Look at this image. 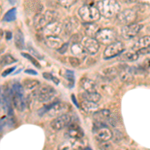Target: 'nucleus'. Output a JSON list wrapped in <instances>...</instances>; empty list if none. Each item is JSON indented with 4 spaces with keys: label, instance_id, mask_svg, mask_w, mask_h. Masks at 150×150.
Listing matches in <instances>:
<instances>
[{
    "label": "nucleus",
    "instance_id": "1",
    "mask_svg": "<svg viewBox=\"0 0 150 150\" xmlns=\"http://www.w3.org/2000/svg\"><path fill=\"white\" fill-rule=\"evenodd\" d=\"M96 7L100 15L105 18L115 17L120 12V4L116 0H99Z\"/></svg>",
    "mask_w": 150,
    "mask_h": 150
},
{
    "label": "nucleus",
    "instance_id": "2",
    "mask_svg": "<svg viewBox=\"0 0 150 150\" xmlns=\"http://www.w3.org/2000/svg\"><path fill=\"white\" fill-rule=\"evenodd\" d=\"M78 15L82 21L85 23L96 22L100 18V13L96 6L93 5H83L78 9Z\"/></svg>",
    "mask_w": 150,
    "mask_h": 150
},
{
    "label": "nucleus",
    "instance_id": "3",
    "mask_svg": "<svg viewBox=\"0 0 150 150\" xmlns=\"http://www.w3.org/2000/svg\"><path fill=\"white\" fill-rule=\"evenodd\" d=\"M57 13L52 10H47L44 13H36L33 19V26L36 30H42L48 23L56 20Z\"/></svg>",
    "mask_w": 150,
    "mask_h": 150
},
{
    "label": "nucleus",
    "instance_id": "4",
    "mask_svg": "<svg viewBox=\"0 0 150 150\" xmlns=\"http://www.w3.org/2000/svg\"><path fill=\"white\" fill-rule=\"evenodd\" d=\"M56 90L52 86L46 85V84L39 85L38 89L34 92L38 101L42 103H49L50 101L54 99V97L56 96Z\"/></svg>",
    "mask_w": 150,
    "mask_h": 150
},
{
    "label": "nucleus",
    "instance_id": "5",
    "mask_svg": "<svg viewBox=\"0 0 150 150\" xmlns=\"http://www.w3.org/2000/svg\"><path fill=\"white\" fill-rule=\"evenodd\" d=\"M93 132L95 138L100 142H108L112 139L113 136V133L110 130V128L106 126L104 122L100 121H96L93 128Z\"/></svg>",
    "mask_w": 150,
    "mask_h": 150
},
{
    "label": "nucleus",
    "instance_id": "6",
    "mask_svg": "<svg viewBox=\"0 0 150 150\" xmlns=\"http://www.w3.org/2000/svg\"><path fill=\"white\" fill-rule=\"evenodd\" d=\"M65 109H66V104L61 101H54V102L49 103L47 106L43 107L42 110L38 112V114L42 115L44 112H46L51 117H56L60 114H63Z\"/></svg>",
    "mask_w": 150,
    "mask_h": 150
},
{
    "label": "nucleus",
    "instance_id": "7",
    "mask_svg": "<svg viewBox=\"0 0 150 150\" xmlns=\"http://www.w3.org/2000/svg\"><path fill=\"white\" fill-rule=\"evenodd\" d=\"M95 38L101 44L108 45L110 43L116 41V33L113 29L102 28V29H99L97 34L95 35Z\"/></svg>",
    "mask_w": 150,
    "mask_h": 150
},
{
    "label": "nucleus",
    "instance_id": "8",
    "mask_svg": "<svg viewBox=\"0 0 150 150\" xmlns=\"http://www.w3.org/2000/svg\"><path fill=\"white\" fill-rule=\"evenodd\" d=\"M123 51H124V45H123V43L121 41H114V42L108 44V46L104 50L103 58L106 60L111 59V58L121 54Z\"/></svg>",
    "mask_w": 150,
    "mask_h": 150
},
{
    "label": "nucleus",
    "instance_id": "9",
    "mask_svg": "<svg viewBox=\"0 0 150 150\" xmlns=\"http://www.w3.org/2000/svg\"><path fill=\"white\" fill-rule=\"evenodd\" d=\"M71 121H72L71 116L69 114L63 113V114L56 116L51 121V124L50 125H51V127L55 131H59V130H62V129H64L65 127L68 126L70 123H71Z\"/></svg>",
    "mask_w": 150,
    "mask_h": 150
},
{
    "label": "nucleus",
    "instance_id": "10",
    "mask_svg": "<svg viewBox=\"0 0 150 150\" xmlns=\"http://www.w3.org/2000/svg\"><path fill=\"white\" fill-rule=\"evenodd\" d=\"M117 21L121 24L127 25V24L133 23L137 18V12L134 9H125L123 11H120L117 14Z\"/></svg>",
    "mask_w": 150,
    "mask_h": 150
},
{
    "label": "nucleus",
    "instance_id": "11",
    "mask_svg": "<svg viewBox=\"0 0 150 150\" xmlns=\"http://www.w3.org/2000/svg\"><path fill=\"white\" fill-rule=\"evenodd\" d=\"M142 28V25L139 23H130L127 24V25L123 26L121 29V35L123 38L125 39H130V38L135 37L138 33L140 32Z\"/></svg>",
    "mask_w": 150,
    "mask_h": 150
},
{
    "label": "nucleus",
    "instance_id": "12",
    "mask_svg": "<svg viewBox=\"0 0 150 150\" xmlns=\"http://www.w3.org/2000/svg\"><path fill=\"white\" fill-rule=\"evenodd\" d=\"M82 45L85 48L87 54L94 55L98 52L99 48H100V43L96 40L94 37H85L82 39Z\"/></svg>",
    "mask_w": 150,
    "mask_h": 150
},
{
    "label": "nucleus",
    "instance_id": "13",
    "mask_svg": "<svg viewBox=\"0 0 150 150\" xmlns=\"http://www.w3.org/2000/svg\"><path fill=\"white\" fill-rule=\"evenodd\" d=\"M42 32L45 36L59 35L62 32V23L57 20L52 21L42 29Z\"/></svg>",
    "mask_w": 150,
    "mask_h": 150
},
{
    "label": "nucleus",
    "instance_id": "14",
    "mask_svg": "<svg viewBox=\"0 0 150 150\" xmlns=\"http://www.w3.org/2000/svg\"><path fill=\"white\" fill-rule=\"evenodd\" d=\"M78 21L75 17H69L65 19V21L62 23V31H64L66 34H73L78 28Z\"/></svg>",
    "mask_w": 150,
    "mask_h": 150
},
{
    "label": "nucleus",
    "instance_id": "15",
    "mask_svg": "<svg viewBox=\"0 0 150 150\" xmlns=\"http://www.w3.org/2000/svg\"><path fill=\"white\" fill-rule=\"evenodd\" d=\"M11 102L13 104L14 107L18 111H23L26 108V101H25V99H24L23 94H19V93H16V92H14V91H12Z\"/></svg>",
    "mask_w": 150,
    "mask_h": 150
},
{
    "label": "nucleus",
    "instance_id": "16",
    "mask_svg": "<svg viewBox=\"0 0 150 150\" xmlns=\"http://www.w3.org/2000/svg\"><path fill=\"white\" fill-rule=\"evenodd\" d=\"M70 51L73 54V56L79 58V59H83L86 57L87 52L83 45L80 44V42H72L71 46H70Z\"/></svg>",
    "mask_w": 150,
    "mask_h": 150
},
{
    "label": "nucleus",
    "instance_id": "17",
    "mask_svg": "<svg viewBox=\"0 0 150 150\" xmlns=\"http://www.w3.org/2000/svg\"><path fill=\"white\" fill-rule=\"evenodd\" d=\"M67 134L69 137L74 139H80L83 137V131L80 127L75 123H70L67 126Z\"/></svg>",
    "mask_w": 150,
    "mask_h": 150
},
{
    "label": "nucleus",
    "instance_id": "18",
    "mask_svg": "<svg viewBox=\"0 0 150 150\" xmlns=\"http://www.w3.org/2000/svg\"><path fill=\"white\" fill-rule=\"evenodd\" d=\"M45 44L48 47L52 48V49H58V48L61 47V45L63 44V41L60 37H58V35L54 36H45V40H44Z\"/></svg>",
    "mask_w": 150,
    "mask_h": 150
},
{
    "label": "nucleus",
    "instance_id": "19",
    "mask_svg": "<svg viewBox=\"0 0 150 150\" xmlns=\"http://www.w3.org/2000/svg\"><path fill=\"white\" fill-rule=\"evenodd\" d=\"M80 86L86 92H92V91H96V89H97L95 81H93L90 78H87V77H82L80 80Z\"/></svg>",
    "mask_w": 150,
    "mask_h": 150
},
{
    "label": "nucleus",
    "instance_id": "20",
    "mask_svg": "<svg viewBox=\"0 0 150 150\" xmlns=\"http://www.w3.org/2000/svg\"><path fill=\"white\" fill-rule=\"evenodd\" d=\"M99 29L100 28L95 22H88L84 24V32L88 37H95Z\"/></svg>",
    "mask_w": 150,
    "mask_h": 150
},
{
    "label": "nucleus",
    "instance_id": "21",
    "mask_svg": "<svg viewBox=\"0 0 150 150\" xmlns=\"http://www.w3.org/2000/svg\"><path fill=\"white\" fill-rule=\"evenodd\" d=\"M82 100H86V101H90V102L94 103H98L101 100V95L99 93H97L96 91H92V92H84L81 95Z\"/></svg>",
    "mask_w": 150,
    "mask_h": 150
},
{
    "label": "nucleus",
    "instance_id": "22",
    "mask_svg": "<svg viewBox=\"0 0 150 150\" xmlns=\"http://www.w3.org/2000/svg\"><path fill=\"white\" fill-rule=\"evenodd\" d=\"M122 68L120 70V78H121L122 81H131L133 79V70L130 68V67L126 66H122Z\"/></svg>",
    "mask_w": 150,
    "mask_h": 150
},
{
    "label": "nucleus",
    "instance_id": "23",
    "mask_svg": "<svg viewBox=\"0 0 150 150\" xmlns=\"http://www.w3.org/2000/svg\"><path fill=\"white\" fill-rule=\"evenodd\" d=\"M111 116V112L107 109H102V110H97L96 112H94V119L96 121L104 122L105 120L109 119Z\"/></svg>",
    "mask_w": 150,
    "mask_h": 150
},
{
    "label": "nucleus",
    "instance_id": "24",
    "mask_svg": "<svg viewBox=\"0 0 150 150\" xmlns=\"http://www.w3.org/2000/svg\"><path fill=\"white\" fill-rule=\"evenodd\" d=\"M150 46V35H145L143 37H140L136 42L134 43V46L133 49L135 50H139L141 48Z\"/></svg>",
    "mask_w": 150,
    "mask_h": 150
},
{
    "label": "nucleus",
    "instance_id": "25",
    "mask_svg": "<svg viewBox=\"0 0 150 150\" xmlns=\"http://www.w3.org/2000/svg\"><path fill=\"white\" fill-rule=\"evenodd\" d=\"M80 106L82 107V109L87 113H94L99 109L98 106H97V103L90 102V101H86V100L82 101Z\"/></svg>",
    "mask_w": 150,
    "mask_h": 150
},
{
    "label": "nucleus",
    "instance_id": "26",
    "mask_svg": "<svg viewBox=\"0 0 150 150\" xmlns=\"http://www.w3.org/2000/svg\"><path fill=\"white\" fill-rule=\"evenodd\" d=\"M14 42H15V46L18 49L21 50L24 48V35L20 30H18L14 36Z\"/></svg>",
    "mask_w": 150,
    "mask_h": 150
},
{
    "label": "nucleus",
    "instance_id": "27",
    "mask_svg": "<svg viewBox=\"0 0 150 150\" xmlns=\"http://www.w3.org/2000/svg\"><path fill=\"white\" fill-rule=\"evenodd\" d=\"M16 12H17L16 8L9 9V10L4 14L3 21H5V22H12V21H14L16 19Z\"/></svg>",
    "mask_w": 150,
    "mask_h": 150
},
{
    "label": "nucleus",
    "instance_id": "28",
    "mask_svg": "<svg viewBox=\"0 0 150 150\" xmlns=\"http://www.w3.org/2000/svg\"><path fill=\"white\" fill-rule=\"evenodd\" d=\"M22 85L27 89H34L40 85V82L38 80H35V79H25L22 82Z\"/></svg>",
    "mask_w": 150,
    "mask_h": 150
},
{
    "label": "nucleus",
    "instance_id": "29",
    "mask_svg": "<svg viewBox=\"0 0 150 150\" xmlns=\"http://www.w3.org/2000/svg\"><path fill=\"white\" fill-rule=\"evenodd\" d=\"M16 61H17V60L12 56V55L6 54L1 58V60H0V64L1 65H9V64H12V63H15Z\"/></svg>",
    "mask_w": 150,
    "mask_h": 150
},
{
    "label": "nucleus",
    "instance_id": "30",
    "mask_svg": "<svg viewBox=\"0 0 150 150\" xmlns=\"http://www.w3.org/2000/svg\"><path fill=\"white\" fill-rule=\"evenodd\" d=\"M102 73H103V76H108V77H110V78H113V77H115L116 75H117L118 71H117V69H115V68H107L104 70Z\"/></svg>",
    "mask_w": 150,
    "mask_h": 150
},
{
    "label": "nucleus",
    "instance_id": "31",
    "mask_svg": "<svg viewBox=\"0 0 150 150\" xmlns=\"http://www.w3.org/2000/svg\"><path fill=\"white\" fill-rule=\"evenodd\" d=\"M21 55H22V56H23L24 58H26V59H28L29 61L31 62V63H32L33 65H34V66L38 67V68H39V67H40V64H39V62H38L37 60H36L35 58L32 56V55L28 54V53H21Z\"/></svg>",
    "mask_w": 150,
    "mask_h": 150
},
{
    "label": "nucleus",
    "instance_id": "32",
    "mask_svg": "<svg viewBox=\"0 0 150 150\" xmlns=\"http://www.w3.org/2000/svg\"><path fill=\"white\" fill-rule=\"evenodd\" d=\"M11 89H12V91H14V92L19 93V94H23L24 95V87H23V85H21L20 83H18V82L14 83Z\"/></svg>",
    "mask_w": 150,
    "mask_h": 150
},
{
    "label": "nucleus",
    "instance_id": "33",
    "mask_svg": "<svg viewBox=\"0 0 150 150\" xmlns=\"http://www.w3.org/2000/svg\"><path fill=\"white\" fill-rule=\"evenodd\" d=\"M57 1L61 6L65 7V8H69L76 2V0H57Z\"/></svg>",
    "mask_w": 150,
    "mask_h": 150
},
{
    "label": "nucleus",
    "instance_id": "34",
    "mask_svg": "<svg viewBox=\"0 0 150 150\" xmlns=\"http://www.w3.org/2000/svg\"><path fill=\"white\" fill-rule=\"evenodd\" d=\"M65 77H66V79L69 81V86H73V83H74V74L72 71H69V70H67L66 72H65Z\"/></svg>",
    "mask_w": 150,
    "mask_h": 150
},
{
    "label": "nucleus",
    "instance_id": "35",
    "mask_svg": "<svg viewBox=\"0 0 150 150\" xmlns=\"http://www.w3.org/2000/svg\"><path fill=\"white\" fill-rule=\"evenodd\" d=\"M9 120L10 118H7V117H4V118H0V132L3 130V128L6 126L7 124L9 123Z\"/></svg>",
    "mask_w": 150,
    "mask_h": 150
},
{
    "label": "nucleus",
    "instance_id": "36",
    "mask_svg": "<svg viewBox=\"0 0 150 150\" xmlns=\"http://www.w3.org/2000/svg\"><path fill=\"white\" fill-rule=\"evenodd\" d=\"M43 76H44L45 79H48V80H52L53 82H54V83H56V84L59 83V80H58L57 78H55V77L53 76L52 74L47 73V72H44V73H43Z\"/></svg>",
    "mask_w": 150,
    "mask_h": 150
},
{
    "label": "nucleus",
    "instance_id": "37",
    "mask_svg": "<svg viewBox=\"0 0 150 150\" xmlns=\"http://www.w3.org/2000/svg\"><path fill=\"white\" fill-rule=\"evenodd\" d=\"M139 57V54L137 53V51L135 53H127L126 54V58L128 60H130V61H135V60H137Z\"/></svg>",
    "mask_w": 150,
    "mask_h": 150
},
{
    "label": "nucleus",
    "instance_id": "38",
    "mask_svg": "<svg viewBox=\"0 0 150 150\" xmlns=\"http://www.w3.org/2000/svg\"><path fill=\"white\" fill-rule=\"evenodd\" d=\"M69 60H70V64L72 65V66H74V67H77V66H79V64H80V59L79 58H77V57H69Z\"/></svg>",
    "mask_w": 150,
    "mask_h": 150
},
{
    "label": "nucleus",
    "instance_id": "39",
    "mask_svg": "<svg viewBox=\"0 0 150 150\" xmlns=\"http://www.w3.org/2000/svg\"><path fill=\"white\" fill-rule=\"evenodd\" d=\"M137 53H138L139 55L149 54L150 53V46H147V47H144V48H141V49L137 50Z\"/></svg>",
    "mask_w": 150,
    "mask_h": 150
},
{
    "label": "nucleus",
    "instance_id": "40",
    "mask_svg": "<svg viewBox=\"0 0 150 150\" xmlns=\"http://www.w3.org/2000/svg\"><path fill=\"white\" fill-rule=\"evenodd\" d=\"M68 46H69L68 43H64V44L61 45V47L58 48L57 51L59 52V53H61V54H63V53L66 52V50H67V48H68Z\"/></svg>",
    "mask_w": 150,
    "mask_h": 150
},
{
    "label": "nucleus",
    "instance_id": "41",
    "mask_svg": "<svg viewBox=\"0 0 150 150\" xmlns=\"http://www.w3.org/2000/svg\"><path fill=\"white\" fill-rule=\"evenodd\" d=\"M14 69H15V67H11V68H9V69L5 70V71H4L3 73H2V76H3V77L7 76V75L10 74L11 72H13V71H14Z\"/></svg>",
    "mask_w": 150,
    "mask_h": 150
},
{
    "label": "nucleus",
    "instance_id": "42",
    "mask_svg": "<svg viewBox=\"0 0 150 150\" xmlns=\"http://www.w3.org/2000/svg\"><path fill=\"white\" fill-rule=\"evenodd\" d=\"M25 73L31 74V75H37V72L34 71V70H31V69H26L25 70Z\"/></svg>",
    "mask_w": 150,
    "mask_h": 150
},
{
    "label": "nucleus",
    "instance_id": "43",
    "mask_svg": "<svg viewBox=\"0 0 150 150\" xmlns=\"http://www.w3.org/2000/svg\"><path fill=\"white\" fill-rule=\"evenodd\" d=\"M11 38H12V33L10 32V31H7V32H6V39L10 40Z\"/></svg>",
    "mask_w": 150,
    "mask_h": 150
},
{
    "label": "nucleus",
    "instance_id": "44",
    "mask_svg": "<svg viewBox=\"0 0 150 150\" xmlns=\"http://www.w3.org/2000/svg\"><path fill=\"white\" fill-rule=\"evenodd\" d=\"M125 3H134V2H139L141 0H123Z\"/></svg>",
    "mask_w": 150,
    "mask_h": 150
},
{
    "label": "nucleus",
    "instance_id": "45",
    "mask_svg": "<svg viewBox=\"0 0 150 150\" xmlns=\"http://www.w3.org/2000/svg\"><path fill=\"white\" fill-rule=\"evenodd\" d=\"M71 98L73 99V102L75 103V105H76V106H80L78 103H77V101H76V99H75V96H74V95H72V96H71Z\"/></svg>",
    "mask_w": 150,
    "mask_h": 150
},
{
    "label": "nucleus",
    "instance_id": "46",
    "mask_svg": "<svg viewBox=\"0 0 150 150\" xmlns=\"http://www.w3.org/2000/svg\"><path fill=\"white\" fill-rule=\"evenodd\" d=\"M2 34H3V31H2V29H0V39L2 37Z\"/></svg>",
    "mask_w": 150,
    "mask_h": 150
},
{
    "label": "nucleus",
    "instance_id": "47",
    "mask_svg": "<svg viewBox=\"0 0 150 150\" xmlns=\"http://www.w3.org/2000/svg\"><path fill=\"white\" fill-rule=\"evenodd\" d=\"M8 1L10 2L11 4H14V3H15V0H8Z\"/></svg>",
    "mask_w": 150,
    "mask_h": 150
},
{
    "label": "nucleus",
    "instance_id": "48",
    "mask_svg": "<svg viewBox=\"0 0 150 150\" xmlns=\"http://www.w3.org/2000/svg\"><path fill=\"white\" fill-rule=\"evenodd\" d=\"M0 60H1V58H0Z\"/></svg>",
    "mask_w": 150,
    "mask_h": 150
}]
</instances>
